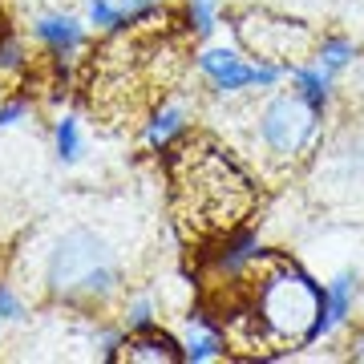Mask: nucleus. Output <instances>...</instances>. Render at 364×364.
Masks as SVG:
<instances>
[{"label": "nucleus", "instance_id": "obj_20", "mask_svg": "<svg viewBox=\"0 0 364 364\" xmlns=\"http://www.w3.org/2000/svg\"><path fill=\"white\" fill-rule=\"evenodd\" d=\"M0 320H21V299L0 284Z\"/></svg>", "mask_w": 364, "mask_h": 364}, {"label": "nucleus", "instance_id": "obj_2", "mask_svg": "<svg viewBox=\"0 0 364 364\" xmlns=\"http://www.w3.org/2000/svg\"><path fill=\"white\" fill-rule=\"evenodd\" d=\"M324 312V287L296 263L275 259L255 284V320L275 344H308L316 316Z\"/></svg>", "mask_w": 364, "mask_h": 364}, {"label": "nucleus", "instance_id": "obj_22", "mask_svg": "<svg viewBox=\"0 0 364 364\" xmlns=\"http://www.w3.org/2000/svg\"><path fill=\"white\" fill-rule=\"evenodd\" d=\"M352 360L364 364V332H356V340H352Z\"/></svg>", "mask_w": 364, "mask_h": 364}, {"label": "nucleus", "instance_id": "obj_1", "mask_svg": "<svg viewBox=\"0 0 364 364\" xmlns=\"http://www.w3.org/2000/svg\"><path fill=\"white\" fill-rule=\"evenodd\" d=\"M178 182L186 198V215L198 227H235L251 207V182L219 150H182Z\"/></svg>", "mask_w": 364, "mask_h": 364}, {"label": "nucleus", "instance_id": "obj_10", "mask_svg": "<svg viewBox=\"0 0 364 364\" xmlns=\"http://www.w3.org/2000/svg\"><path fill=\"white\" fill-rule=\"evenodd\" d=\"M287 77L296 85V93L304 97L308 105H316L320 114H324V105L332 102V90H336V77L320 65H291L287 69Z\"/></svg>", "mask_w": 364, "mask_h": 364}, {"label": "nucleus", "instance_id": "obj_4", "mask_svg": "<svg viewBox=\"0 0 364 364\" xmlns=\"http://www.w3.org/2000/svg\"><path fill=\"white\" fill-rule=\"evenodd\" d=\"M316 130H320V109L308 105L296 90L272 97L259 114V142L279 162H296L312 146Z\"/></svg>", "mask_w": 364, "mask_h": 364}, {"label": "nucleus", "instance_id": "obj_18", "mask_svg": "<svg viewBox=\"0 0 364 364\" xmlns=\"http://www.w3.org/2000/svg\"><path fill=\"white\" fill-rule=\"evenodd\" d=\"M344 77H348L352 97H360V102H364V57H352V65L344 69Z\"/></svg>", "mask_w": 364, "mask_h": 364}, {"label": "nucleus", "instance_id": "obj_7", "mask_svg": "<svg viewBox=\"0 0 364 364\" xmlns=\"http://www.w3.org/2000/svg\"><path fill=\"white\" fill-rule=\"evenodd\" d=\"M352 299H356V272H340L332 284L324 287V312L316 316L312 332H308V344H316L320 336H328L332 328H340L352 312Z\"/></svg>", "mask_w": 364, "mask_h": 364}, {"label": "nucleus", "instance_id": "obj_6", "mask_svg": "<svg viewBox=\"0 0 364 364\" xmlns=\"http://www.w3.org/2000/svg\"><path fill=\"white\" fill-rule=\"evenodd\" d=\"M198 69L207 73L215 93H239V90H251V85H275V81H284L291 65L243 61L235 49H203L198 53Z\"/></svg>", "mask_w": 364, "mask_h": 364}, {"label": "nucleus", "instance_id": "obj_3", "mask_svg": "<svg viewBox=\"0 0 364 364\" xmlns=\"http://www.w3.org/2000/svg\"><path fill=\"white\" fill-rule=\"evenodd\" d=\"M45 284L57 299H109L122 284V272L102 235L77 227L57 239L45 267Z\"/></svg>", "mask_w": 364, "mask_h": 364}, {"label": "nucleus", "instance_id": "obj_16", "mask_svg": "<svg viewBox=\"0 0 364 364\" xmlns=\"http://www.w3.org/2000/svg\"><path fill=\"white\" fill-rule=\"evenodd\" d=\"M191 25L198 37L215 33V0H191Z\"/></svg>", "mask_w": 364, "mask_h": 364}, {"label": "nucleus", "instance_id": "obj_15", "mask_svg": "<svg viewBox=\"0 0 364 364\" xmlns=\"http://www.w3.org/2000/svg\"><path fill=\"white\" fill-rule=\"evenodd\" d=\"M158 4H162V0H114V9H117V16H122V25H134V21L154 16Z\"/></svg>", "mask_w": 364, "mask_h": 364}, {"label": "nucleus", "instance_id": "obj_21", "mask_svg": "<svg viewBox=\"0 0 364 364\" xmlns=\"http://www.w3.org/2000/svg\"><path fill=\"white\" fill-rule=\"evenodd\" d=\"M25 114H28V105H25V102H9L4 109H0V130H4V126H16V122H21Z\"/></svg>", "mask_w": 364, "mask_h": 364}, {"label": "nucleus", "instance_id": "obj_13", "mask_svg": "<svg viewBox=\"0 0 364 364\" xmlns=\"http://www.w3.org/2000/svg\"><path fill=\"white\" fill-rule=\"evenodd\" d=\"M57 158H61V162H77L81 158V126H77V117H61V122H57Z\"/></svg>", "mask_w": 364, "mask_h": 364}, {"label": "nucleus", "instance_id": "obj_8", "mask_svg": "<svg viewBox=\"0 0 364 364\" xmlns=\"http://www.w3.org/2000/svg\"><path fill=\"white\" fill-rule=\"evenodd\" d=\"M33 37H37L53 57H61V61H65V57H73V53L85 45V28H81L77 16L49 13V16H41L37 25H33Z\"/></svg>", "mask_w": 364, "mask_h": 364}, {"label": "nucleus", "instance_id": "obj_9", "mask_svg": "<svg viewBox=\"0 0 364 364\" xmlns=\"http://www.w3.org/2000/svg\"><path fill=\"white\" fill-rule=\"evenodd\" d=\"M122 356L134 360V364H178L182 360V344L150 328V332H138V340H130Z\"/></svg>", "mask_w": 364, "mask_h": 364}, {"label": "nucleus", "instance_id": "obj_19", "mask_svg": "<svg viewBox=\"0 0 364 364\" xmlns=\"http://www.w3.org/2000/svg\"><path fill=\"white\" fill-rule=\"evenodd\" d=\"M25 65V57H21V45H16L13 37L0 41V69H21Z\"/></svg>", "mask_w": 364, "mask_h": 364}, {"label": "nucleus", "instance_id": "obj_12", "mask_svg": "<svg viewBox=\"0 0 364 364\" xmlns=\"http://www.w3.org/2000/svg\"><path fill=\"white\" fill-rule=\"evenodd\" d=\"M352 57H356V45H352L348 37H324V45L316 53V65L328 69L332 77H340V73L352 65Z\"/></svg>", "mask_w": 364, "mask_h": 364}, {"label": "nucleus", "instance_id": "obj_11", "mask_svg": "<svg viewBox=\"0 0 364 364\" xmlns=\"http://www.w3.org/2000/svg\"><path fill=\"white\" fill-rule=\"evenodd\" d=\"M178 134H186V109L182 105H166L162 114H154V122L146 126V142L154 150H166Z\"/></svg>", "mask_w": 364, "mask_h": 364}, {"label": "nucleus", "instance_id": "obj_5", "mask_svg": "<svg viewBox=\"0 0 364 364\" xmlns=\"http://www.w3.org/2000/svg\"><path fill=\"white\" fill-rule=\"evenodd\" d=\"M235 33L243 41V49L267 65H296V57L312 45V33L299 21H284V16L255 13V9L235 16Z\"/></svg>", "mask_w": 364, "mask_h": 364}, {"label": "nucleus", "instance_id": "obj_17", "mask_svg": "<svg viewBox=\"0 0 364 364\" xmlns=\"http://www.w3.org/2000/svg\"><path fill=\"white\" fill-rule=\"evenodd\" d=\"M126 324H130L134 332H150V328H154V304H150V299H134L130 312H126Z\"/></svg>", "mask_w": 364, "mask_h": 364}, {"label": "nucleus", "instance_id": "obj_14", "mask_svg": "<svg viewBox=\"0 0 364 364\" xmlns=\"http://www.w3.org/2000/svg\"><path fill=\"white\" fill-rule=\"evenodd\" d=\"M85 21L97 25V28H105V33L126 28L122 25V16H117V9H114V0H90V4H85Z\"/></svg>", "mask_w": 364, "mask_h": 364}]
</instances>
